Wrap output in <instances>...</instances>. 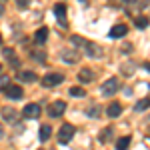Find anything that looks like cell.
<instances>
[{"mask_svg": "<svg viewBox=\"0 0 150 150\" xmlns=\"http://www.w3.org/2000/svg\"><path fill=\"white\" fill-rule=\"evenodd\" d=\"M72 136H74V126H72V124H62L60 132H58L60 144H68L70 140H72Z\"/></svg>", "mask_w": 150, "mask_h": 150, "instance_id": "1", "label": "cell"}, {"mask_svg": "<svg viewBox=\"0 0 150 150\" xmlns=\"http://www.w3.org/2000/svg\"><path fill=\"white\" fill-rule=\"evenodd\" d=\"M118 88H120L118 78H108V80L102 84V94H104V96H112V94L118 92Z\"/></svg>", "mask_w": 150, "mask_h": 150, "instance_id": "2", "label": "cell"}, {"mask_svg": "<svg viewBox=\"0 0 150 150\" xmlns=\"http://www.w3.org/2000/svg\"><path fill=\"white\" fill-rule=\"evenodd\" d=\"M60 82H64V76H62L60 72H52V74H46V76L42 78V84H44V86H56Z\"/></svg>", "mask_w": 150, "mask_h": 150, "instance_id": "3", "label": "cell"}, {"mask_svg": "<svg viewBox=\"0 0 150 150\" xmlns=\"http://www.w3.org/2000/svg\"><path fill=\"white\" fill-rule=\"evenodd\" d=\"M22 114H24V118H38V116H40V106L34 104V102L26 104L24 110H22Z\"/></svg>", "mask_w": 150, "mask_h": 150, "instance_id": "4", "label": "cell"}, {"mask_svg": "<svg viewBox=\"0 0 150 150\" xmlns=\"http://www.w3.org/2000/svg\"><path fill=\"white\" fill-rule=\"evenodd\" d=\"M60 58H62L64 62H68V64H76V62L80 60V54H78V50H62Z\"/></svg>", "mask_w": 150, "mask_h": 150, "instance_id": "5", "label": "cell"}, {"mask_svg": "<svg viewBox=\"0 0 150 150\" xmlns=\"http://www.w3.org/2000/svg\"><path fill=\"white\" fill-rule=\"evenodd\" d=\"M66 110V102H62V100H58V102H52L50 104V108H48V114L52 116V118H56L60 116L62 112Z\"/></svg>", "mask_w": 150, "mask_h": 150, "instance_id": "6", "label": "cell"}, {"mask_svg": "<svg viewBox=\"0 0 150 150\" xmlns=\"http://www.w3.org/2000/svg\"><path fill=\"white\" fill-rule=\"evenodd\" d=\"M4 92H6V96L12 98V100H20V98H22V94H24L22 88H20V86H16V84H10Z\"/></svg>", "mask_w": 150, "mask_h": 150, "instance_id": "7", "label": "cell"}, {"mask_svg": "<svg viewBox=\"0 0 150 150\" xmlns=\"http://www.w3.org/2000/svg\"><path fill=\"white\" fill-rule=\"evenodd\" d=\"M124 34H128V26L126 24H116V26H112L110 28V38H122Z\"/></svg>", "mask_w": 150, "mask_h": 150, "instance_id": "8", "label": "cell"}, {"mask_svg": "<svg viewBox=\"0 0 150 150\" xmlns=\"http://www.w3.org/2000/svg\"><path fill=\"white\" fill-rule=\"evenodd\" d=\"M106 114L110 116V118H118V116L122 114V106H120L118 102L108 104V108H106Z\"/></svg>", "mask_w": 150, "mask_h": 150, "instance_id": "9", "label": "cell"}, {"mask_svg": "<svg viewBox=\"0 0 150 150\" xmlns=\"http://www.w3.org/2000/svg\"><path fill=\"white\" fill-rule=\"evenodd\" d=\"M46 38H48V28H46V26H42V28L36 30V34H34V42H36V44H44Z\"/></svg>", "mask_w": 150, "mask_h": 150, "instance_id": "10", "label": "cell"}, {"mask_svg": "<svg viewBox=\"0 0 150 150\" xmlns=\"http://www.w3.org/2000/svg\"><path fill=\"white\" fill-rule=\"evenodd\" d=\"M54 14H56V18L60 20V24L66 26V20H64V18H66V6H64V4H56V6H54Z\"/></svg>", "mask_w": 150, "mask_h": 150, "instance_id": "11", "label": "cell"}, {"mask_svg": "<svg viewBox=\"0 0 150 150\" xmlns=\"http://www.w3.org/2000/svg\"><path fill=\"white\" fill-rule=\"evenodd\" d=\"M94 78V72L90 68H80V72H78V80L80 82H92Z\"/></svg>", "mask_w": 150, "mask_h": 150, "instance_id": "12", "label": "cell"}, {"mask_svg": "<svg viewBox=\"0 0 150 150\" xmlns=\"http://www.w3.org/2000/svg\"><path fill=\"white\" fill-rule=\"evenodd\" d=\"M130 146V136H122V138H118L116 142V150H126Z\"/></svg>", "mask_w": 150, "mask_h": 150, "instance_id": "13", "label": "cell"}, {"mask_svg": "<svg viewBox=\"0 0 150 150\" xmlns=\"http://www.w3.org/2000/svg\"><path fill=\"white\" fill-rule=\"evenodd\" d=\"M2 116H4V120H14L16 118V110H12L10 106H4L2 108Z\"/></svg>", "mask_w": 150, "mask_h": 150, "instance_id": "14", "label": "cell"}, {"mask_svg": "<svg viewBox=\"0 0 150 150\" xmlns=\"http://www.w3.org/2000/svg\"><path fill=\"white\" fill-rule=\"evenodd\" d=\"M20 80H22V82H34V80H36V74L32 72V70L20 72Z\"/></svg>", "mask_w": 150, "mask_h": 150, "instance_id": "15", "label": "cell"}, {"mask_svg": "<svg viewBox=\"0 0 150 150\" xmlns=\"http://www.w3.org/2000/svg\"><path fill=\"white\" fill-rule=\"evenodd\" d=\"M86 48H88V56H90V58L102 56V52H100V48H98V46H94V44H88V42H86Z\"/></svg>", "mask_w": 150, "mask_h": 150, "instance_id": "16", "label": "cell"}, {"mask_svg": "<svg viewBox=\"0 0 150 150\" xmlns=\"http://www.w3.org/2000/svg\"><path fill=\"white\" fill-rule=\"evenodd\" d=\"M50 134H52V128L48 126V124H42L40 126V140H48Z\"/></svg>", "mask_w": 150, "mask_h": 150, "instance_id": "17", "label": "cell"}, {"mask_svg": "<svg viewBox=\"0 0 150 150\" xmlns=\"http://www.w3.org/2000/svg\"><path fill=\"white\" fill-rule=\"evenodd\" d=\"M4 56H6V58L12 62V66H18V58L12 56V48H4Z\"/></svg>", "mask_w": 150, "mask_h": 150, "instance_id": "18", "label": "cell"}, {"mask_svg": "<svg viewBox=\"0 0 150 150\" xmlns=\"http://www.w3.org/2000/svg\"><path fill=\"white\" fill-rule=\"evenodd\" d=\"M134 24H136L138 28H146V26H148V18H146V16H138V18L134 20Z\"/></svg>", "mask_w": 150, "mask_h": 150, "instance_id": "19", "label": "cell"}, {"mask_svg": "<svg viewBox=\"0 0 150 150\" xmlns=\"http://www.w3.org/2000/svg\"><path fill=\"white\" fill-rule=\"evenodd\" d=\"M70 94H72V96H86L84 88H80V86H72V88H70Z\"/></svg>", "mask_w": 150, "mask_h": 150, "instance_id": "20", "label": "cell"}, {"mask_svg": "<svg viewBox=\"0 0 150 150\" xmlns=\"http://www.w3.org/2000/svg\"><path fill=\"white\" fill-rule=\"evenodd\" d=\"M10 86V78L8 76H0V90H6Z\"/></svg>", "mask_w": 150, "mask_h": 150, "instance_id": "21", "label": "cell"}, {"mask_svg": "<svg viewBox=\"0 0 150 150\" xmlns=\"http://www.w3.org/2000/svg\"><path fill=\"white\" fill-rule=\"evenodd\" d=\"M134 108H136V110H146V108H148V98H144V100H142V102H138L136 104V106H134Z\"/></svg>", "mask_w": 150, "mask_h": 150, "instance_id": "22", "label": "cell"}, {"mask_svg": "<svg viewBox=\"0 0 150 150\" xmlns=\"http://www.w3.org/2000/svg\"><path fill=\"white\" fill-rule=\"evenodd\" d=\"M108 136H112V128H104V132L100 134V140L104 142V140L108 138Z\"/></svg>", "mask_w": 150, "mask_h": 150, "instance_id": "23", "label": "cell"}, {"mask_svg": "<svg viewBox=\"0 0 150 150\" xmlns=\"http://www.w3.org/2000/svg\"><path fill=\"white\" fill-rule=\"evenodd\" d=\"M72 42H74V44H86V40L80 38V36H72Z\"/></svg>", "mask_w": 150, "mask_h": 150, "instance_id": "24", "label": "cell"}, {"mask_svg": "<svg viewBox=\"0 0 150 150\" xmlns=\"http://www.w3.org/2000/svg\"><path fill=\"white\" fill-rule=\"evenodd\" d=\"M98 112H100V108H98V106H94V108H90V114H88V116L96 118V116H98Z\"/></svg>", "mask_w": 150, "mask_h": 150, "instance_id": "25", "label": "cell"}, {"mask_svg": "<svg viewBox=\"0 0 150 150\" xmlns=\"http://www.w3.org/2000/svg\"><path fill=\"white\" fill-rule=\"evenodd\" d=\"M2 12H4V4L0 2V16H2Z\"/></svg>", "mask_w": 150, "mask_h": 150, "instance_id": "26", "label": "cell"}, {"mask_svg": "<svg viewBox=\"0 0 150 150\" xmlns=\"http://www.w3.org/2000/svg\"><path fill=\"white\" fill-rule=\"evenodd\" d=\"M0 138H2V128H0Z\"/></svg>", "mask_w": 150, "mask_h": 150, "instance_id": "27", "label": "cell"}, {"mask_svg": "<svg viewBox=\"0 0 150 150\" xmlns=\"http://www.w3.org/2000/svg\"><path fill=\"white\" fill-rule=\"evenodd\" d=\"M0 44H2V36H0Z\"/></svg>", "mask_w": 150, "mask_h": 150, "instance_id": "28", "label": "cell"}, {"mask_svg": "<svg viewBox=\"0 0 150 150\" xmlns=\"http://www.w3.org/2000/svg\"><path fill=\"white\" fill-rule=\"evenodd\" d=\"M0 68H2V66H0Z\"/></svg>", "mask_w": 150, "mask_h": 150, "instance_id": "29", "label": "cell"}]
</instances>
